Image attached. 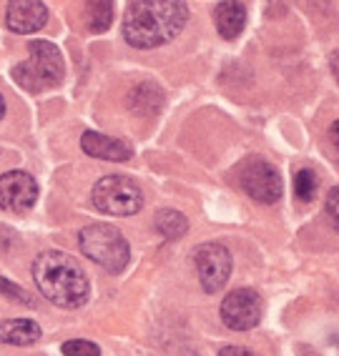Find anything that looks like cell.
I'll list each match as a JSON object with an SVG mask.
<instances>
[{"mask_svg": "<svg viewBox=\"0 0 339 356\" xmlns=\"http://www.w3.org/2000/svg\"><path fill=\"white\" fill-rule=\"evenodd\" d=\"M196 274L204 291L214 293L224 286L231 276V254L226 251V246L221 243H204L198 248L196 256Z\"/></svg>", "mask_w": 339, "mask_h": 356, "instance_id": "8", "label": "cell"}, {"mask_svg": "<svg viewBox=\"0 0 339 356\" xmlns=\"http://www.w3.org/2000/svg\"><path fill=\"white\" fill-rule=\"evenodd\" d=\"M219 356H254V351H249L246 346H224Z\"/></svg>", "mask_w": 339, "mask_h": 356, "instance_id": "21", "label": "cell"}, {"mask_svg": "<svg viewBox=\"0 0 339 356\" xmlns=\"http://www.w3.org/2000/svg\"><path fill=\"white\" fill-rule=\"evenodd\" d=\"M184 0H134L123 18V38L139 51L168 43L186 26Z\"/></svg>", "mask_w": 339, "mask_h": 356, "instance_id": "1", "label": "cell"}, {"mask_svg": "<svg viewBox=\"0 0 339 356\" xmlns=\"http://www.w3.org/2000/svg\"><path fill=\"white\" fill-rule=\"evenodd\" d=\"M239 184L259 204H276L282 198V178L276 168L264 159H251L242 165Z\"/></svg>", "mask_w": 339, "mask_h": 356, "instance_id": "6", "label": "cell"}, {"mask_svg": "<svg viewBox=\"0 0 339 356\" xmlns=\"http://www.w3.org/2000/svg\"><path fill=\"white\" fill-rule=\"evenodd\" d=\"M164 103V93L156 88L154 83H141L131 90V111L139 115H154Z\"/></svg>", "mask_w": 339, "mask_h": 356, "instance_id": "14", "label": "cell"}, {"mask_svg": "<svg viewBox=\"0 0 339 356\" xmlns=\"http://www.w3.org/2000/svg\"><path fill=\"white\" fill-rule=\"evenodd\" d=\"M221 321L234 331H249L262 321V296L251 289H237L221 301Z\"/></svg>", "mask_w": 339, "mask_h": 356, "instance_id": "7", "label": "cell"}, {"mask_svg": "<svg viewBox=\"0 0 339 356\" xmlns=\"http://www.w3.org/2000/svg\"><path fill=\"white\" fill-rule=\"evenodd\" d=\"M6 115V101H3V96H0V118Z\"/></svg>", "mask_w": 339, "mask_h": 356, "instance_id": "23", "label": "cell"}, {"mask_svg": "<svg viewBox=\"0 0 339 356\" xmlns=\"http://www.w3.org/2000/svg\"><path fill=\"white\" fill-rule=\"evenodd\" d=\"M40 339V326L31 318H10L0 324V343L10 346H28Z\"/></svg>", "mask_w": 339, "mask_h": 356, "instance_id": "13", "label": "cell"}, {"mask_svg": "<svg viewBox=\"0 0 339 356\" xmlns=\"http://www.w3.org/2000/svg\"><path fill=\"white\" fill-rule=\"evenodd\" d=\"M81 146L88 156L101 161H128L134 153L131 148L118 138H109V136L96 134V131H86L84 138H81Z\"/></svg>", "mask_w": 339, "mask_h": 356, "instance_id": "11", "label": "cell"}, {"mask_svg": "<svg viewBox=\"0 0 339 356\" xmlns=\"http://www.w3.org/2000/svg\"><path fill=\"white\" fill-rule=\"evenodd\" d=\"M78 246L90 261H96L98 266H103L111 274H121L131 259L128 241L123 238V234L113 226H106V223L86 226L78 234Z\"/></svg>", "mask_w": 339, "mask_h": 356, "instance_id": "4", "label": "cell"}, {"mask_svg": "<svg viewBox=\"0 0 339 356\" xmlns=\"http://www.w3.org/2000/svg\"><path fill=\"white\" fill-rule=\"evenodd\" d=\"M317 188H320V184H317L314 171L301 168V171L294 173V196L299 198L301 204H309V201L317 196Z\"/></svg>", "mask_w": 339, "mask_h": 356, "instance_id": "17", "label": "cell"}, {"mask_svg": "<svg viewBox=\"0 0 339 356\" xmlns=\"http://www.w3.org/2000/svg\"><path fill=\"white\" fill-rule=\"evenodd\" d=\"M326 213H329V218H332L334 229L339 231V186L332 188V193L326 196Z\"/></svg>", "mask_w": 339, "mask_h": 356, "instance_id": "20", "label": "cell"}, {"mask_svg": "<svg viewBox=\"0 0 339 356\" xmlns=\"http://www.w3.org/2000/svg\"><path fill=\"white\" fill-rule=\"evenodd\" d=\"M156 231H159L164 238H181V236L189 231V221H186V216H181L179 211H159L156 213Z\"/></svg>", "mask_w": 339, "mask_h": 356, "instance_id": "16", "label": "cell"}, {"mask_svg": "<svg viewBox=\"0 0 339 356\" xmlns=\"http://www.w3.org/2000/svg\"><path fill=\"white\" fill-rule=\"evenodd\" d=\"M33 279L40 293L61 309H78L88 301V276L73 256L63 251H45L33 264Z\"/></svg>", "mask_w": 339, "mask_h": 356, "instance_id": "2", "label": "cell"}, {"mask_svg": "<svg viewBox=\"0 0 339 356\" xmlns=\"http://www.w3.org/2000/svg\"><path fill=\"white\" fill-rule=\"evenodd\" d=\"M86 18L93 33L109 31L113 23V0H86Z\"/></svg>", "mask_w": 339, "mask_h": 356, "instance_id": "15", "label": "cell"}, {"mask_svg": "<svg viewBox=\"0 0 339 356\" xmlns=\"http://www.w3.org/2000/svg\"><path fill=\"white\" fill-rule=\"evenodd\" d=\"M214 23H216V31L221 33V38H239L244 26H246V8L239 0H226L214 10Z\"/></svg>", "mask_w": 339, "mask_h": 356, "instance_id": "12", "label": "cell"}, {"mask_svg": "<svg viewBox=\"0 0 339 356\" xmlns=\"http://www.w3.org/2000/svg\"><path fill=\"white\" fill-rule=\"evenodd\" d=\"M38 198V184L26 171H10L0 176V209L10 213H26Z\"/></svg>", "mask_w": 339, "mask_h": 356, "instance_id": "9", "label": "cell"}, {"mask_svg": "<svg viewBox=\"0 0 339 356\" xmlns=\"http://www.w3.org/2000/svg\"><path fill=\"white\" fill-rule=\"evenodd\" d=\"M93 206L109 216H134L143 206V193L126 176H106L93 186Z\"/></svg>", "mask_w": 339, "mask_h": 356, "instance_id": "5", "label": "cell"}, {"mask_svg": "<svg viewBox=\"0 0 339 356\" xmlns=\"http://www.w3.org/2000/svg\"><path fill=\"white\" fill-rule=\"evenodd\" d=\"M48 20V8L40 0H8L6 26L13 33L28 35L45 26Z\"/></svg>", "mask_w": 339, "mask_h": 356, "instance_id": "10", "label": "cell"}, {"mask_svg": "<svg viewBox=\"0 0 339 356\" xmlns=\"http://www.w3.org/2000/svg\"><path fill=\"white\" fill-rule=\"evenodd\" d=\"M0 293H6L8 299L20 301V304H31V296H28L23 289H18L15 284H10V281H6V279H0Z\"/></svg>", "mask_w": 339, "mask_h": 356, "instance_id": "19", "label": "cell"}, {"mask_svg": "<svg viewBox=\"0 0 339 356\" xmlns=\"http://www.w3.org/2000/svg\"><path fill=\"white\" fill-rule=\"evenodd\" d=\"M63 354L65 356H101L98 343L86 341V339H73V341L63 343Z\"/></svg>", "mask_w": 339, "mask_h": 356, "instance_id": "18", "label": "cell"}, {"mask_svg": "<svg viewBox=\"0 0 339 356\" xmlns=\"http://www.w3.org/2000/svg\"><path fill=\"white\" fill-rule=\"evenodd\" d=\"M13 78L18 86H23L31 93L56 88L58 83L65 78L63 56L48 40H36V43H31V58H28L26 63L13 68Z\"/></svg>", "mask_w": 339, "mask_h": 356, "instance_id": "3", "label": "cell"}, {"mask_svg": "<svg viewBox=\"0 0 339 356\" xmlns=\"http://www.w3.org/2000/svg\"><path fill=\"white\" fill-rule=\"evenodd\" d=\"M329 140H332V146L339 151V121L334 123L332 128H329Z\"/></svg>", "mask_w": 339, "mask_h": 356, "instance_id": "22", "label": "cell"}]
</instances>
